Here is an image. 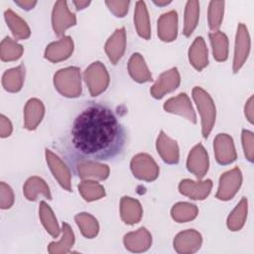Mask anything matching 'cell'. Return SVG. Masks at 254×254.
Returning a JSON list of instances; mask_svg holds the SVG:
<instances>
[{
	"label": "cell",
	"instance_id": "obj_16",
	"mask_svg": "<svg viewBox=\"0 0 254 254\" xmlns=\"http://www.w3.org/2000/svg\"><path fill=\"white\" fill-rule=\"evenodd\" d=\"M212 189V182L210 180L191 181L189 179L183 180L179 185V190L182 194L194 199L202 200L207 197Z\"/></svg>",
	"mask_w": 254,
	"mask_h": 254
},
{
	"label": "cell",
	"instance_id": "obj_3",
	"mask_svg": "<svg viewBox=\"0 0 254 254\" xmlns=\"http://www.w3.org/2000/svg\"><path fill=\"white\" fill-rule=\"evenodd\" d=\"M54 85L64 96H79L81 93L80 69L76 66H68L58 70L54 76Z\"/></svg>",
	"mask_w": 254,
	"mask_h": 254
},
{
	"label": "cell",
	"instance_id": "obj_45",
	"mask_svg": "<svg viewBox=\"0 0 254 254\" xmlns=\"http://www.w3.org/2000/svg\"><path fill=\"white\" fill-rule=\"evenodd\" d=\"M245 116L250 123H253V96H251L245 105Z\"/></svg>",
	"mask_w": 254,
	"mask_h": 254
},
{
	"label": "cell",
	"instance_id": "obj_29",
	"mask_svg": "<svg viewBox=\"0 0 254 254\" xmlns=\"http://www.w3.org/2000/svg\"><path fill=\"white\" fill-rule=\"evenodd\" d=\"M25 67L21 64L7 69L2 75V85L9 92H18L24 83Z\"/></svg>",
	"mask_w": 254,
	"mask_h": 254
},
{
	"label": "cell",
	"instance_id": "obj_1",
	"mask_svg": "<svg viewBox=\"0 0 254 254\" xmlns=\"http://www.w3.org/2000/svg\"><path fill=\"white\" fill-rule=\"evenodd\" d=\"M71 146L80 160H109L125 144V130L111 108L100 103L84 107L71 128Z\"/></svg>",
	"mask_w": 254,
	"mask_h": 254
},
{
	"label": "cell",
	"instance_id": "obj_7",
	"mask_svg": "<svg viewBox=\"0 0 254 254\" xmlns=\"http://www.w3.org/2000/svg\"><path fill=\"white\" fill-rule=\"evenodd\" d=\"M76 24L75 15L68 9L66 1L60 0L54 5L52 12V25L58 36H63L64 31Z\"/></svg>",
	"mask_w": 254,
	"mask_h": 254
},
{
	"label": "cell",
	"instance_id": "obj_8",
	"mask_svg": "<svg viewBox=\"0 0 254 254\" xmlns=\"http://www.w3.org/2000/svg\"><path fill=\"white\" fill-rule=\"evenodd\" d=\"M181 82V75L177 67H173L169 70L161 73L156 82L151 87V94L153 97L160 99L169 92L178 88Z\"/></svg>",
	"mask_w": 254,
	"mask_h": 254
},
{
	"label": "cell",
	"instance_id": "obj_11",
	"mask_svg": "<svg viewBox=\"0 0 254 254\" xmlns=\"http://www.w3.org/2000/svg\"><path fill=\"white\" fill-rule=\"evenodd\" d=\"M209 160L206 150L201 144L195 145L190 152L187 160L189 172L193 174L198 180H201L208 171Z\"/></svg>",
	"mask_w": 254,
	"mask_h": 254
},
{
	"label": "cell",
	"instance_id": "obj_22",
	"mask_svg": "<svg viewBox=\"0 0 254 254\" xmlns=\"http://www.w3.org/2000/svg\"><path fill=\"white\" fill-rule=\"evenodd\" d=\"M45 114V106L38 98H31L24 108V126L28 130H35Z\"/></svg>",
	"mask_w": 254,
	"mask_h": 254
},
{
	"label": "cell",
	"instance_id": "obj_31",
	"mask_svg": "<svg viewBox=\"0 0 254 254\" xmlns=\"http://www.w3.org/2000/svg\"><path fill=\"white\" fill-rule=\"evenodd\" d=\"M62 238L60 241H55L50 243L48 247V251L52 254H59V253H66L72 247L74 243V234L70 226L64 222L62 226Z\"/></svg>",
	"mask_w": 254,
	"mask_h": 254
},
{
	"label": "cell",
	"instance_id": "obj_32",
	"mask_svg": "<svg viewBox=\"0 0 254 254\" xmlns=\"http://www.w3.org/2000/svg\"><path fill=\"white\" fill-rule=\"evenodd\" d=\"M199 19V3L195 0H190L186 4L184 17V35L189 37L197 26Z\"/></svg>",
	"mask_w": 254,
	"mask_h": 254
},
{
	"label": "cell",
	"instance_id": "obj_6",
	"mask_svg": "<svg viewBox=\"0 0 254 254\" xmlns=\"http://www.w3.org/2000/svg\"><path fill=\"white\" fill-rule=\"evenodd\" d=\"M242 184V174L239 168H234L230 171L225 172L221 175L219 179V185L217 192L215 194L216 198L220 200L231 199L238 191Z\"/></svg>",
	"mask_w": 254,
	"mask_h": 254
},
{
	"label": "cell",
	"instance_id": "obj_10",
	"mask_svg": "<svg viewBox=\"0 0 254 254\" xmlns=\"http://www.w3.org/2000/svg\"><path fill=\"white\" fill-rule=\"evenodd\" d=\"M46 160L48 166L63 189L67 191L71 190V174L67 166L62 161V159L54 154L51 150H46Z\"/></svg>",
	"mask_w": 254,
	"mask_h": 254
},
{
	"label": "cell",
	"instance_id": "obj_13",
	"mask_svg": "<svg viewBox=\"0 0 254 254\" xmlns=\"http://www.w3.org/2000/svg\"><path fill=\"white\" fill-rule=\"evenodd\" d=\"M164 109L167 112L181 115L193 124L196 123L195 112L192 108V105L190 103L189 96L185 92L180 93L176 97H172L168 99L164 103Z\"/></svg>",
	"mask_w": 254,
	"mask_h": 254
},
{
	"label": "cell",
	"instance_id": "obj_18",
	"mask_svg": "<svg viewBox=\"0 0 254 254\" xmlns=\"http://www.w3.org/2000/svg\"><path fill=\"white\" fill-rule=\"evenodd\" d=\"M73 52V42L69 36H64L59 41L47 46L45 58L53 63H58L68 59Z\"/></svg>",
	"mask_w": 254,
	"mask_h": 254
},
{
	"label": "cell",
	"instance_id": "obj_41",
	"mask_svg": "<svg viewBox=\"0 0 254 254\" xmlns=\"http://www.w3.org/2000/svg\"><path fill=\"white\" fill-rule=\"evenodd\" d=\"M241 139H242V146H243L245 157L248 161L252 162L253 156H254V135L251 131L244 129L242 131Z\"/></svg>",
	"mask_w": 254,
	"mask_h": 254
},
{
	"label": "cell",
	"instance_id": "obj_4",
	"mask_svg": "<svg viewBox=\"0 0 254 254\" xmlns=\"http://www.w3.org/2000/svg\"><path fill=\"white\" fill-rule=\"evenodd\" d=\"M84 81L92 96L102 93L109 84V73L105 65L100 62L92 63L83 72Z\"/></svg>",
	"mask_w": 254,
	"mask_h": 254
},
{
	"label": "cell",
	"instance_id": "obj_40",
	"mask_svg": "<svg viewBox=\"0 0 254 254\" xmlns=\"http://www.w3.org/2000/svg\"><path fill=\"white\" fill-rule=\"evenodd\" d=\"M14 203V192L9 185L0 183V207L2 209L10 208Z\"/></svg>",
	"mask_w": 254,
	"mask_h": 254
},
{
	"label": "cell",
	"instance_id": "obj_17",
	"mask_svg": "<svg viewBox=\"0 0 254 254\" xmlns=\"http://www.w3.org/2000/svg\"><path fill=\"white\" fill-rule=\"evenodd\" d=\"M126 49V32L125 28L116 29L105 43L104 50L109 61L116 64L123 57Z\"/></svg>",
	"mask_w": 254,
	"mask_h": 254
},
{
	"label": "cell",
	"instance_id": "obj_42",
	"mask_svg": "<svg viewBox=\"0 0 254 254\" xmlns=\"http://www.w3.org/2000/svg\"><path fill=\"white\" fill-rule=\"evenodd\" d=\"M105 4L116 17H124L128 12L130 1H105Z\"/></svg>",
	"mask_w": 254,
	"mask_h": 254
},
{
	"label": "cell",
	"instance_id": "obj_25",
	"mask_svg": "<svg viewBox=\"0 0 254 254\" xmlns=\"http://www.w3.org/2000/svg\"><path fill=\"white\" fill-rule=\"evenodd\" d=\"M128 71L130 76L137 82H147L152 80V74L149 70L144 58L135 53L131 56L128 63Z\"/></svg>",
	"mask_w": 254,
	"mask_h": 254
},
{
	"label": "cell",
	"instance_id": "obj_43",
	"mask_svg": "<svg viewBox=\"0 0 254 254\" xmlns=\"http://www.w3.org/2000/svg\"><path fill=\"white\" fill-rule=\"evenodd\" d=\"M12 131L13 126L11 121L5 115H0V136L2 138H6L11 135Z\"/></svg>",
	"mask_w": 254,
	"mask_h": 254
},
{
	"label": "cell",
	"instance_id": "obj_5",
	"mask_svg": "<svg viewBox=\"0 0 254 254\" xmlns=\"http://www.w3.org/2000/svg\"><path fill=\"white\" fill-rule=\"evenodd\" d=\"M130 167L134 177L146 182L155 181L160 172L157 163L146 153L135 155L131 160Z\"/></svg>",
	"mask_w": 254,
	"mask_h": 254
},
{
	"label": "cell",
	"instance_id": "obj_35",
	"mask_svg": "<svg viewBox=\"0 0 254 254\" xmlns=\"http://www.w3.org/2000/svg\"><path fill=\"white\" fill-rule=\"evenodd\" d=\"M74 220L82 235L86 238H93L98 234L99 224L97 219L89 213L81 212L74 216Z\"/></svg>",
	"mask_w": 254,
	"mask_h": 254
},
{
	"label": "cell",
	"instance_id": "obj_28",
	"mask_svg": "<svg viewBox=\"0 0 254 254\" xmlns=\"http://www.w3.org/2000/svg\"><path fill=\"white\" fill-rule=\"evenodd\" d=\"M5 21L12 32L15 39L19 40H25L28 39L31 35V31L27 23L15 12L8 9L4 13Z\"/></svg>",
	"mask_w": 254,
	"mask_h": 254
},
{
	"label": "cell",
	"instance_id": "obj_47",
	"mask_svg": "<svg viewBox=\"0 0 254 254\" xmlns=\"http://www.w3.org/2000/svg\"><path fill=\"white\" fill-rule=\"evenodd\" d=\"M154 3L156 4V5H158V6H166V5H168V4H170L171 3V1L169 0V1H167V0H159V1H157V0H154Z\"/></svg>",
	"mask_w": 254,
	"mask_h": 254
},
{
	"label": "cell",
	"instance_id": "obj_14",
	"mask_svg": "<svg viewBox=\"0 0 254 254\" xmlns=\"http://www.w3.org/2000/svg\"><path fill=\"white\" fill-rule=\"evenodd\" d=\"M76 173L82 180L102 181L108 178L110 170L107 165L91 160H79L75 166Z\"/></svg>",
	"mask_w": 254,
	"mask_h": 254
},
{
	"label": "cell",
	"instance_id": "obj_37",
	"mask_svg": "<svg viewBox=\"0 0 254 254\" xmlns=\"http://www.w3.org/2000/svg\"><path fill=\"white\" fill-rule=\"evenodd\" d=\"M23 47L10 37H5L0 45V58L3 62L17 61L23 55Z\"/></svg>",
	"mask_w": 254,
	"mask_h": 254
},
{
	"label": "cell",
	"instance_id": "obj_36",
	"mask_svg": "<svg viewBox=\"0 0 254 254\" xmlns=\"http://www.w3.org/2000/svg\"><path fill=\"white\" fill-rule=\"evenodd\" d=\"M78 191L86 201L97 200L105 195L104 188L93 180H83L79 183Z\"/></svg>",
	"mask_w": 254,
	"mask_h": 254
},
{
	"label": "cell",
	"instance_id": "obj_9",
	"mask_svg": "<svg viewBox=\"0 0 254 254\" xmlns=\"http://www.w3.org/2000/svg\"><path fill=\"white\" fill-rule=\"evenodd\" d=\"M250 52V37L247 27L240 23L237 27L235 37V48L233 58V71L237 72L246 62Z\"/></svg>",
	"mask_w": 254,
	"mask_h": 254
},
{
	"label": "cell",
	"instance_id": "obj_2",
	"mask_svg": "<svg viewBox=\"0 0 254 254\" xmlns=\"http://www.w3.org/2000/svg\"><path fill=\"white\" fill-rule=\"evenodd\" d=\"M192 98L200 114L202 136L204 138H207L215 123L216 109H215L214 102L211 96L199 86L193 87Z\"/></svg>",
	"mask_w": 254,
	"mask_h": 254
},
{
	"label": "cell",
	"instance_id": "obj_23",
	"mask_svg": "<svg viewBox=\"0 0 254 254\" xmlns=\"http://www.w3.org/2000/svg\"><path fill=\"white\" fill-rule=\"evenodd\" d=\"M120 214L126 224H135L139 222L143 215L141 203L130 196H123L120 200Z\"/></svg>",
	"mask_w": 254,
	"mask_h": 254
},
{
	"label": "cell",
	"instance_id": "obj_33",
	"mask_svg": "<svg viewBox=\"0 0 254 254\" xmlns=\"http://www.w3.org/2000/svg\"><path fill=\"white\" fill-rule=\"evenodd\" d=\"M248 210V202L246 197H242L235 208L227 217V227L232 231L240 230L246 220Z\"/></svg>",
	"mask_w": 254,
	"mask_h": 254
},
{
	"label": "cell",
	"instance_id": "obj_24",
	"mask_svg": "<svg viewBox=\"0 0 254 254\" xmlns=\"http://www.w3.org/2000/svg\"><path fill=\"white\" fill-rule=\"evenodd\" d=\"M189 60L191 65L198 71L208 64L207 48L202 37H197L189 50Z\"/></svg>",
	"mask_w": 254,
	"mask_h": 254
},
{
	"label": "cell",
	"instance_id": "obj_39",
	"mask_svg": "<svg viewBox=\"0 0 254 254\" xmlns=\"http://www.w3.org/2000/svg\"><path fill=\"white\" fill-rule=\"evenodd\" d=\"M224 13V2L223 1H210L208 5L207 18L208 26L211 31H218L221 25Z\"/></svg>",
	"mask_w": 254,
	"mask_h": 254
},
{
	"label": "cell",
	"instance_id": "obj_20",
	"mask_svg": "<svg viewBox=\"0 0 254 254\" xmlns=\"http://www.w3.org/2000/svg\"><path fill=\"white\" fill-rule=\"evenodd\" d=\"M158 36L164 42H173L178 35V13L171 10L158 19Z\"/></svg>",
	"mask_w": 254,
	"mask_h": 254
},
{
	"label": "cell",
	"instance_id": "obj_21",
	"mask_svg": "<svg viewBox=\"0 0 254 254\" xmlns=\"http://www.w3.org/2000/svg\"><path fill=\"white\" fill-rule=\"evenodd\" d=\"M123 242L131 252H144L152 245V235L145 227H140L137 231L127 233Z\"/></svg>",
	"mask_w": 254,
	"mask_h": 254
},
{
	"label": "cell",
	"instance_id": "obj_15",
	"mask_svg": "<svg viewBox=\"0 0 254 254\" xmlns=\"http://www.w3.org/2000/svg\"><path fill=\"white\" fill-rule=\"evenodd\" d=\"M202 238L199 232L194 229H187L180 232L174 239V248L178 253L190 254L200 248Z\"/></svg>",
	"mask_w": 254,
	"mask_h": 254
},
{
	"label": "cell",
	"instance_id": "obj_30",
	"mask_svg": "<svg viewBox=\"0 0 254 254\" xmlns=\"http://www.w3.org/2000/svg\"><path fill=\"white\" fill-rule=\"evenodd\" d=\"M209 40L212 47L213 58L217 62H224L228 58V39L220 31L209 33Z\"/></svg>",
	"mask_w": 254,
	"mask_h": 254
},
{
	"label": "cell",
	"instance_id": "obj_12",
	"mask_svg": "<svg viewBox=\"0 0 254 254\" xmlns=\"http://www.w3.org/2000/svg\"><path fill=\"white\" fill-rule=\"evenodd\" d=\"M215 159L220 165H228L236 160V151L232 138L225 133L217 134L213 141Z\"/></svg>",
	"mask_w": 254,
	"mask_h": 254
},
{
	"label": "cell",
	"instance_id": "obj_26",
	"mask_svg": "<svg viewBox=\"0 0 254 254\" xmlns=\"http://www.w3.org/2000/svg\"><path fill=\"white\" fill-rule=\"evenodd\" d=\"M134 25L138 35L145 39L149 40L151 37V26L150 18L146 3L144 1L136 2L135 11H134Z\"/></svg>",
	"mask_w": 254,
	"mask_h": 254
},
{
	"label": "cell",
	"instance_id": "obj_46",
	"mask_svg": "<svg viewBox=\"0 0 254 254\" xmlns=\"http://www.w3.org/2000/svg\"><path fill=\"white\" fill-rule=\"evenodd\" d=\"M72 3H73V5L75 6V9H76V10H82V9L86 8V7L90 4V1H81V0H77V1H73Z\"/></svg>",
	"mask_w": 254,
	"mask_h": 254
},
{
	"label": "cell",
	"instance_id": "obj_34",
	"mask_svg": "<svg viewBox=\"0 0 254 254\" xmlns=\"http://www.w3.org/2000/svg\"><path fill=\"white\" fill-rule=\"evenodd\" d=\"M39 215H40V219H41L44 227L46 228V230L53 237L57 238L60 235L62 230L59 226V223L55 216L54 211L45 201H41V203H40Z\"/></svg>",
	"mask_w": 254,
	"mask_h": 254
},
{
	"label": "cell",
	"instance_id": "obj_44",
	"mask_svg": "<svg viewBox=\"0 0 254 254\" xmlns=\"http://www.w3.org/2000/svg\"><path fill=\"white\" fill-rule=\"evenodd\" d=\"M15 4L18 5L19 7H21L22 9L29 11L36 6L37 1H35V0H16Z\"/></svg>",
	"mask_w": 254,
	"mask_h": 254
},
{
	"label": "cell",
	"instance_id": "obj_19",
	"mask_svg": "<svg viewBox=\"0 0 254 254\" xmlns=\"http://www.w3.org/2000/svg\"><path fill=\"white\" fill-rule=\"evenodd\" d=\"M156 147L159 155L167 164H177L180 159V150L178 143L170 138L164 131H161L158 138Z\"/></svg>",
	"mask_w": 254,
	"mask_h": 254
},
{
	"label": "cell",
	"instance_id": "obj_38",
	"mask_svg": "<svg viewBox=\"0 0 254 254\" xmlns=\"http://www.w3.org/2000/svg\"><path fill=\"white\" fill-rule=\"evenodd\" d=\"M198 214L196 205L190 202H178L171 210V215L177 222H187L194 219Z\"/></svg>",
	"mask_w": 254,
	"mask_h": 254
},
{
	"label": "cell",
	"instance_id": "obj_27",
	"mask_svg": "<svg viewBox=\"0 0 254 254\" xmlns=\"http://www.w3.org/2000/svg\"><path fill=\"white\" fill-rule=\"evenodd\" d=\"M23 193L28 200H36L39 194L44 195L48 199L52 198L49 186L42 178L37 176L31 177L26 181L23 187Z\"/></svg>",
	"mask_w": 254,
	"mask_h": 254
}]
</instances>
